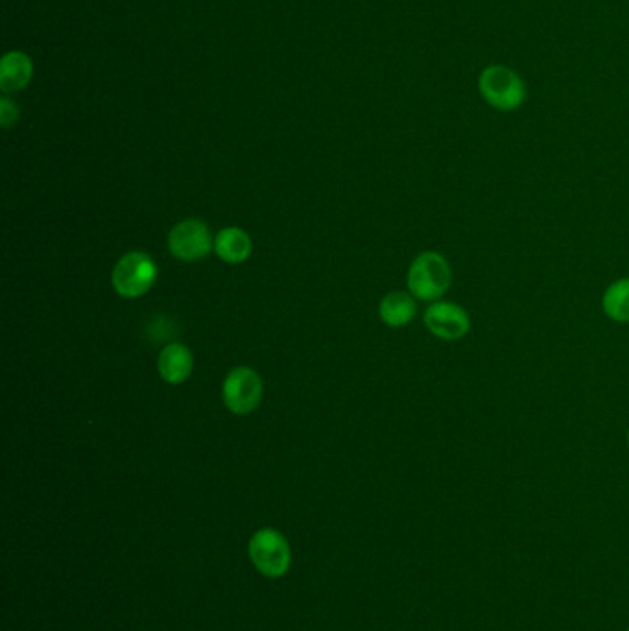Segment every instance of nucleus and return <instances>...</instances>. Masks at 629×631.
<instances>
[{"instance_id":"15","label":"nucleus","mask_w":629,"mask_h":631,"mask_svg":"<svg viewBox=\"0 0 629 631\" xmlns=\"http://www.w3.org/2000/svg\"><path fill=\"white\" fill-rule=\"evenodd\" d=\"M628 631H629V628H628Z\"/></svg>"},{"instance_id":"12","label":"nucleus","mask_w":629,"mask_h":631,"mask_svg":"<svg viewBox=\"0 0 629 631\" xmlns=\"http://www.w3.org/2000/svg\"><path fill=\"white\" fill-rule=\"evenodd\" d=\"M607 318L617 323H629V277L617 279L607 286L602 298Z\"/></svg>"},{"instance_id":"1","label":"nucleus","mask_w":629,"mask_h":631,"mask_svg":"<svg viewBox=\"0 0 629 631\" xmlns=\"http://www.w3.org/2000/svg\"><path fill=\"white\" fill-rule=\"evenodd\" d=\"M452 281L451 264L440 251H423L408 268V290L419 301H440Z\"/></svg>"},{"instance_id":"3","label":"nucleus","mask_w":629,"mask_h":631,"mask_svg":"<svg viewBox=\"0 0 629 631\" xmlns=\"http://www.w3.org/2000/svg\"><path fill=\"white\" fill-rule=\"evenodd\" d=\"M157 279V266L150 255L143 251H131L113 268V288L115 292L126 299L141 298Z\"/></svg>"},{"instance_id":"13","label":"nucleus","mask_w":629,"mask_h":631,"mask_svg":"<svg viewBox=\"0 0 629 631\" xmlns=\"http://www.w3.org/2000/svg\"><path fill=\"white\" fill-rule=\"evenodd\" d=\"M19 117V111L15 108V104H12V100L8 98H2L0 100V122L4 128H10L13 122Z\"/></svg>"},{"instance_id":"9","label":"nucleus","mask_w":629,"mask_h":631,"mask_svg":"<svg viewBox=\"0 0 629 631\" xmlns=\"http://www.w3.org/2000/svg\"><path fill=\"white\" fill-rule=\"evenodd\" d=\"M34 65L24 52H8L0 63V89L4 93L21 91L32 80Z\"/></svg>"},{"instance_id":"14","label":"nucleus","mask_w":629,"mask_h":631,"mask_svg":"<svg viewBox=\"0 0 629 631\" xmlns=\"http://www.w3.org/2000/svg\"><path fill=\"white\" fill-rule=\"evenodd\" d=\"M628 447H629V429H628Z\"/></svg>"},{"instance_id":"6","label":"nucleus","mask_w":629,"mask_h":631,"mask_svg":"<svg viewBox=\"0 0 629 631\" xmlns=\"http://www.w3.org/2000/svg\"><path fill=\"white\" fill-rule=\"evenodd\" d=\"M430 334L445 342L462 340L471 331V318L467 310L452 301H434L423 316Z\"/></svg>"},{"instance_id":"8","label":"nucleus","mask_w":629,"mask_h":631,"mask_svg":"<svg viewBox=\"0 0 629 631\" xmlns=\"http://www.w3.org/2000/svg\"><path fill=\"white\" fill-rule=\"evenodd\" d=\"M194 368L192 353L183 344H170L165 347L157 360V370L163 381L168 384H181L187 381Z\"/></svg>"},{"instance_id":"11","label":"nucleus","mask_w":629,"mask_h":631,"mask_svg":"<svg viewBox=\"0 0 629 631\" xmlns=\"http://www.w3.org/2000/svg\"><path fill=\"white\" fill-rule=\"evenodd\" d=\"M416 298L406 292H390L384 296L379 305V316L382 322L390 327H404L416 318Z\"/></svg>"},{"instance_id":"4","label":"nucleus","mask_w":629,"mask_h":631,"mask_svg":"<svg viewBox=\"0 0 629 631\" xmlns=\"http://www.w3.org/2000/svg\"><path fill=\"white\" fill-rule=\"evenodd\" d=\"M250 556L253 565L270 578L283 576L290 567V547L285 537L277 530H259L250 541Z\"/></svg>"},{"instance_id":"7","label":"nucleus","mask_w":629,"mask_h":631,"mask_svg":"<svg viewBox=\"0 0 629 631\" xmlns=\"http://www.w3.org/2000/svg\"><path fill=\"white\" fill-rule=\"evenodd\" d=\"M213 244L209 227L202 220H183L172 227L168 235V248L181 261H200L211 251Z\"/></svg>"},{"instance_id":"2","label":"nucleus","mask_w":629,"mask_h":631,"mask_svg":"<svg viewBox=\"0 0 629 631\" xmlns=\"http://www.w3.org/2000/svg\"><path fill=\"white\" fill-rule=\"evenodd\" d=\"M478 91L491 108L499 111H515L526 98L523 78L502 65H491L480 72Z\"/></svg>"},{"instance_id":"10","label":"nucleus","mask_w":629,"mask_h":631,"mask_svg":"<svg viewBox=\"0 0 629 631\" xmlns=\"http://www.w3.org/2000/svg\"><path fill=\"white\" fill-rule=\"evenodd\" d=\"M250 235L238 227H226L222 229L214 239V251L224 262L240 264L251 255Z\"/></svg>"},{"instance_id":"5","label":"nucleus","mask_w":629,"mask_h":631,"mask_svg":"<svg viewBox=\"0 0 629 631\" xmlns=\"http://www.w3.org/2000/svg\"><path fill=\"white\" fill-rule=\"evenodd\" d=\"M222 397L233 414H250L259 406L262 399V381L259 373L244 366L229 371L222 386Z\"/></svg>"}]
</instances>
